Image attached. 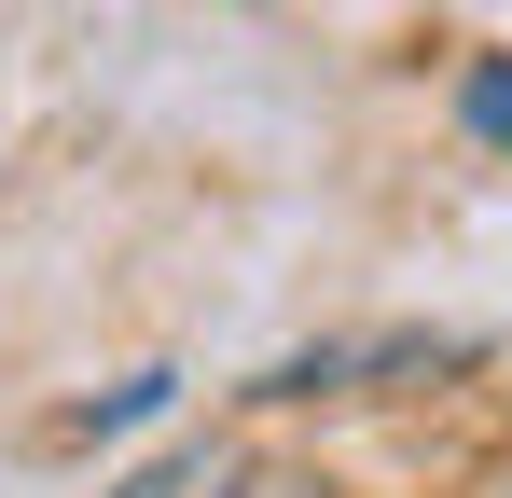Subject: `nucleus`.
Returning <instances> with one entry per match:
<instances>
[{"label":"nucleus","instance_id":"1","mask_svg":"<svg viewBox=\"0 0 512 498\" xmlns=\"http://www.w3.org/2000/svg\"><path fill=\"white\" fill-rule=\"evenodd\" d=\"M125 498H250V471L236 457H167L153 485H125Z\"/></svg>","mask_w":512,"mask_h":498},{"label":"nucleus","instance_id":"2","mask_svg":"<svg viewBox=\"0 0 512 498\" xmlns=\"http://www.w3.org/2000/svg\"><path fill=\"white\" fill-rule=\"evenodd\" d=\"M471 125H485V139H512V70H471Z\"/></svg>","mask_w":512,"mask_h":498}]
</instances>
